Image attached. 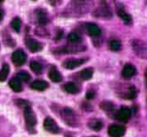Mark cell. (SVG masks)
Segmentation results:
<instances>
[{
  "label": "cell",
  "mask_w": 147,
  "mask_h": 137,
  "mask_svg": "<svg viewBox=\"0 0 147 137\" xmlns=\"http://www.w3.org/2000/svg\"><path fill=\"white\" fill-rule=\"evenodd\" d=\"M2 15H3V13H2V11H1V10H0V19H1V18H2Z\"/></svg>",
  "instance_id": "cell-29"
},
{
  "label": "cell",
  "mask_w": 147,
  "mask_h": 137,
  "mask_svg": "<svg viewBox=\"0 0 147 137\" xmlns=\"http://www.w3.org/2000/svg\"><path fill=\"white\" fill-rule=\"evenodd\" d=\"M11 27L16 31V32H19L20 28H21V21L18 17H15L11 21Z\"/></svg>",
  "instance_id": "cell-22"
},
{
  "label": "cell",
  "mask_w": 147,
  "mask_h": 137,
  "mask_svg": "<svg viewBox=\"0 0 147 137\" xmlns=\"http://www.w3.org/2000/svg\"><path fill=\"white\" fill-rule=\"evenodd\" d=\"M30 68H31V70H33L34 72L39 73V72L42 70V65L37 61H32L30 63Z\"/></svg>",
  "instance_id": "cell-24"
},
{
  "label": "cell",
  "mask_w": 147,
  "mask_h": 137,
  "mask_svg": "<svg viewBox=\"0 0 147 137\" xmlns=\"http://www.w3.org/2000/svg\"><path fill=\"white\" fill-rule=\"evenodd\" d=\"M118 15H119V17L121 18L125 23H131V21H132L131 16H130L128 13H126L124 10H122V9L118 10Z\"/></svg>",
  "instance_id": "cell-20"
},
{
  "label": "cell",
  "mask_w": 147,
  "mask_h": 137,
  "mask_svg": "<svg viewBox=\"0 0 147 137\" xmlns=\"http://www.w3.org/2000/svg\"><path fill=\"white\" fill-rule=\"evenodd\" d=\"M48 77L52 80L53 82H60L62 79V76L61 74L59 73V71L56 69L55 67H51L49 69V72H48Z\"/></svg>",
  "instance_id": "cell-12"
},
{
  "label": "cell",
  "mask_w": 147,
  "mask_h": 137,
  "mask_svg": "<svg viewBox=\"0 0 147 137\" xmlns=\"http://www.w3.org/2000/svg\"><path fill=\"white\" fill-rule=\"evenodd\" d=\"M132 47L138 57L147 59V43L142 40H133L132 41Z\"/></svg>",
  "instance_id": "cell-1"
},
{
  "label": "cell",
  "mask_w": 147,
  "mask_h": 137,
  "mask_svg": "<svg viewBox=\"0 0 147 137\" xmlns=\"http://www.w3.org/2000/svg\"><path fill=\"white\" fill-rule=\"evenodd\" d=\"M30 87L34 90L43 91L48 87V83L46 81H43V80H35L30 84Z\"/></svg>",
  "instance_id": "cell-11"
},
{
  "label": "cell",
  "mask_w": 147,
  "mask_h": 137,
  "mask_svg": "<svg viewBox=\"0 0 147 137\" xmlns=\"http://www.w3.org/2000/svg\"><path fill=\"white\" fill-rule=\"evenodd\" d=\"M17 104L19 105V106L21 107V108L23 109V110L31 108L30 103L28 102V101H26V100H21V99H19V100H17Z\"/></svg>",
  "instance_id": "cell-27"
},
{
  "label": "cell",
  "mask_w": 147,
  "mask_h": 137,
  "mask_svg": "<svg viewBox=\"0 0 147 137\" xmlns=\"http://www.w3.org/2000/svg\"><path fill=\"white\" fill-rule=\"evenodd\" d=\"M12 62H13L15 65L21 66L25 63L26 61V54L22 50H16L12 54Z\"/></svg>",
  "instance_id": "cell-4"
},
{
  "label": "cell",
  "mask_w": 147,
  "mask_h": 137,
  "mask_svg": "<svg viewBox=\"0 0 147 137\" xmlns=\"http://www.w3.org/2000/svg\"><path fill=\"white\" fill-rule=\"evenodd\" d=\"M100 108H102L105 111H111L113 109V104L108 101H104V102L100 103Z\"/></svg>",
  "instance_id": "cell-26"
},
{
  "label": "cell",
  "mask_w": 147,
  "mask_h": 137,
  "mask_svg": "<svg viewBox=\"0 0 147 137\" xmlns=\"http://www.w3.org/2000/svg\"><path fill=\"white\" fill-rule=\"evenodd\" d=\"M121 48V42L117 39H112L110 41V49L113 51H118Z\"/></svg>",
  "instance_id": "cell-23"
},
{
  "label": "cell",
  "mask_w": 147,
  "mask_h": 137,
  "mask_svg": "<svg viewBox=\"0 0 147 137\" xmlns=\"http://www.w3.org/2000/svg\"><path fill=\"white\" fill-rule=\"evenodd\" d=\"M145 78H146V85H147V69H146V73H145Z\"/></svg>",
  "instance_id": "cell-30"
},
{
  "label": "cell",
  "mask_w": 147,
  "mask_h": 137,
  "mask_svg": "<svg viewBox=\"0 0 147 137\" xmlns=\"http://www.w3.org/2000/svg\"><path fill=\"white\" fill-rule=\"evenodd\" d=\"M131 114H132V112L129 108H127V107H121V108L119 109V111L117 112L115 118H116L117 120H119V121L127 122L128 120H129V118L131 117Z\"/></svg>",
  "instance_id": "cell-5"
},
{
  "label": "cell",
  "mask_w": 147,
  "mask_h": 137,
  "mask_svg": "<svg viewBox=\"0 0 147 137\" xmlns=\"http://www.w3.org/2000/svg\"><path fill=\"white\" fill-rule=\"evenodd\" d=\"M93 75V69L92 68H85L80 72V76H81L82 79L84 80H88L92 77Z\"/></svg>",
  "instance_id": "cell-19"
},
{
  "label": "cell",
  "mask_w": 147,
  "mask_h": 137,
  "mask_svg": "<svg viewBox=\"0 0 147 137\" xmlns=\"http://www.w3.org/2000/svg\"><path fill=\"white\" fill-rule=\"evenodd\" d=\"M94 95H95L94 91L89 90V91H87V93H86V98H87V99H92V98H94Z\"/></svg>",
  "instance_id": "cell-28"
},
{
  "label": "cell",
  "mask_w": 147,
  "mask_h": 137,
  "mask_svg": "<svg viewBox=\"0 0 147 137\" xmlns=\"http://www.w3.org/2000/svg\"><path fill=\"white\" fill-rule=\"evenodd\" d=\"M85 61V59H68L63 62V66L66 69H74V68L83 64Z\"/></svg>",
  "instance_id": "cell-7"
},
{
  "label": "cell",
  "mask_w": 147,
  "mask_h": 137,
  "mask_svg": "<svg viewBox=\"0 0 147 137\" xmlns=\"http://www.w3.org/2000/svg\"><path fill=\"white\" fill-rule=\"evenodd\" d=\"M68 40L72 43H79L81 42V37L75 32H71L68 35Z\"/></svg>",
  "instance_id": "cell-21"
},
{
  "label": "cell",
  "mask_w": 147,
  "mask_h": 137,
  "mask_svg": "<svg viewBox=\"0 0 147 137\" xmlns=\"http://www.w3.org/2000/svg\"><path fill=\"white\" fill-rule=\"evenodd\" d=\"M9 71H10L9 65H8V64H3L1 70H0V82H3L7 79Z\"/></svg>",
  "instance_id": "cell-18"
},
{
  "label": "cell",
  "mask_w": 147,
  "mask_h": 137,
  "mask_svg": "<svg viewBox=\"0 0 147 137\" xmlns=\"http://www.w3.org/2000/svg\"><path fill=\"white\" fill-rule=\"evenodd\" d=\"M63 89L68 93H71V94H75V93L79 92V88L78 86L73 82H68L66 84H64Z\"/></svg>",
  "instance_id": "cell-14"
},
{
  "label": "cell",
  "mask_w": 147,
  "mask_h": 137,
  "mask_svg": "<svg viewBox=\"0 0 147 137\" xmlns=\"http://www.w3.org/2000/svg\"><path fill=\"white\" fill-rule=\"evenodd\" d=\"M125 133V128L121 125L112 124L108 127V135L110 137H122Z\"/></svg>",
  "instance_id": "cell-3"
},
{
  "label": "cell",
  "mask_w": 147,
  "mask_h": 137,
  "mask_svg": "<svg viewBox=\"0 0 147 137\" xmlns=\"http://www.w3.org/2000/svg\"><path fill=\"white\" fill-rule=\"evenodd\" d=\"M95 15H96V17H104L105 16V18L108 19V18H111V12L109 11V8L105 5L104 7L97 8V11L95 12Z\"/></svg>",
  "instance_id": "cell-13"
},
{
  "label": "cell",
  "mask_w": 147,
  "mask_h": 137,
  "mask_svg": "<svg viewBox=\"0 0 147 137\" xmlns=\"http://www.w3.org/2000/svg\"><path fill=\"white\" fill-rule=\"evenodd\" d=\"M43 126H44L45 130L49 131L50 133H53V134L59 133V127H58V125H57V123L55 122V120L52 119L51 117H47L46 119L44 120Z\"/></svg>",
  "instance_id": "cell-2"
},
{
  "label": "cell",
  "mask_w": 147,
  "mask_h": 137,
  "mask_svg": "<svg viewBox=\"0 0 147 137\" xmlns=\"http://www.w3.org/2000/svg\"><path fill=\"white\" fill-rule=\"evenodd\" d=\"M24 117H25V121L29 127H32V126H34L35 124H36V122H37L36 116L33 113L31 108L24 110Z\"/></svg>",
  "instance_id": "cell-6"
},
{
  "label": "cell",
  "mask_w": 147,
  "mask_h": 137,
  "mask_svg": "<svg viewBox=\"0 0 147 137\" xmlns=\"http://www.w3.org/2000/svg\"><path fill=\"white\" fill-rule=\"evenodd\" d=\"M122 98H125V99H134L137 95V92H136V89L134 86H128L126 88V91L124 92L120 93Z\"/></svg>",
  "instance_id": "cell-10"
},
{
  "label": "cell",
  "mask_w": 147,
  "mask_h": 137,
  "mask_svg": "<svg viewBox=\"0 0 147 137\" xmlns=\"http://www.w3.org/2000/svg\"><path fill=\"white\" fill-rule=\"evenodd\" d=\"M17 79L19 80H21V81H28V80L30 79V75L27 73V72H24V71H22V72H19V73L17 74Z\"/></svg>",
  "instance_id": "cell-25"
},
{
  "label": "cell",
  "mask_w": 147,
  "mask_h": 137,
  "mask_svg": "<svg viewBox=\"0 0 147 137\" xmlns=\"http://www.w3.org/2000/svg\"><path fill=\"white\" fill-rule=\"evenodd\" d=\"M88 126L91 129L95 130V131H99L101 128L103 127V123L102 121H100L99 119H91L88 122Z\"/></svg>",
  "instance_id": "cell-16"
},
{
  "label": "cell",
  "mask_w": 147,
  "mask_h": 137,
  "mask_svg": "<svg viewBox=\"0 0 147 137\" xmlns=\"http://www.w3.org/2000/svg\"><path fill=\"white\" fill-rule=\"evenodd\" d=\"M9 86L11 87V89L15 92H20L22 90V85H21V82L19 81L18 79L16 78H13L9 81Z\"/></svg>",
  "instance_id": "cell-17"
},
{
  "label": "cell",
  "mask_w": 147,
  "mask_h": 137,
  "mask_svg": "<svg viewBox=\"0 0 147 137\" xmlns=\"http://www.w3.org/2000/svg\"><path fill=\"white\" fill-rule=\"evenodd\" d=\"M121 74L123 78H131L136 74V68L131 64H126L122 69Z\"/></svg>",
  "instance_id": "cell-8"
},
{
  "label": "cell",
  "mask_w": 147,
  "mask_h": 137,
  "mask_svg": "<svg viewBox=\"0 0 147 137\" xmlns=\"http://www.w3.org/2000/svg\"><path fill=\"white\" fill-rule=\"evenodd\" d=\"M87 30L88 33L91 36H99L101 34V30L96 24L93 23H88L87 24Z\"/></svg>",
  "instance_id": "cell-15"
},
{
  "label": "cell",
  "mask_w": 147,
  "mask_h": 137,
  "mask_svg": "<svg viewBox=\"0 0 147 137\" xmlns=\"http://www.w3.org/2000/svg\"><path fill=\"white\" fill-rule=\"evenodd\" d=\"M26 45L29 48V50L32 51V52H38V51H40L42 49V44L41 43L37 42V41L33 40L31 38L26 39Z\"/></svg>",
  "instance_id": "cell-9"
}]
</instances>
